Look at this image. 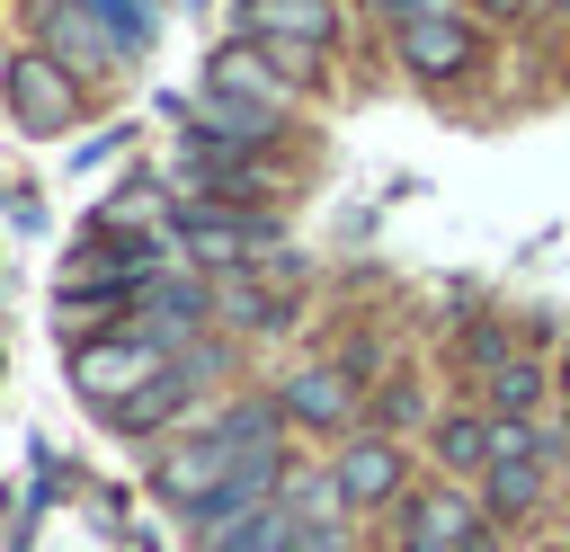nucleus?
<instances>
[{
    "mask_svg": "<svg viewBox=\"0 0 570 552\" xmlns=\"http://www.w3.org/2000/svg\"><path fill=\"white\" fill-rule=\"evenodd\" d=\"M169 240L205 267H249L276 249V214H249V205H223V196H187L169 214Z\"/></svg>",
    "mask_w": 570,
    "mask_h": 552,
    "instance_id": "nucleus-1",
    "label": "nucleus"
},
{
    "mask_svg": "<svg viewBox=\"0 0 570 552\" xmlns=\"http://www.w3.org/2000/svg\"><path fill=\"white\" fill-rule=\"evenodd\" d=\"M169 338H151V329H107V338H80V356H71V383L98 401V410H116V401H134L151 374H169Z\"/></svg>",
    "mask_w": 570,
    "mask_h": 552,
    "instance_id": "nucleus-2",
    "label": "nucleus"
},
{
    "mask_svg": "<svg viewBox=\"0 0 570 552\" xmlns=\"http://www.w3.org/2000/svg\"><path fill=\"white\" fill-rule=\"evenodd\" d=\"M392 53H401V71H419V80H454V71H472V27H463V9L428 0V9H410V18L392 27Z\"/></svg>",
    "mask_w": 570,
    "mask_h": 552,
    "instance_id": "nucleus-3",
    "label": "nucleus"
},
{
    "mask_svg": "<svg viewBox=\"0 0 570 552\" xmlns=\"http://www.w3.org/2000/svg\"><path fill=\"white\" fill-rule=\"evenodd\" d=\"M401 552H499L490 507H472L463 490H419L410 516H401Z\"/></svg>",
    "mask_w": 570,
    "mask_h": 552,
    "instance_id": "nucleus-4",
    "label": "nucleus"
},
{
    "mask_svg": "<svg viewBox=\"0 0 570 552\" xmlns=\"http://www.w3.org/2000/svg\"><path fill=\"white\" fill-rule=\"evenodd\" d=\"M9 116L27 125V134H71V116H80V89H71V71L53 62V53H27V62H9Z\"/></svg>",
    "mask_w": 570,
    "mask_h": 552,
    "instance_id": "nucleus-5",
    "label": "nucleus"
},
{
    "mask_svg": "<svg viewBox=\"0 0 570 552\" xmlns=\"http://www.w3.org/2000/svg\"><path fill=\"white\" fill-rule=\"evenodd\" d=\"M276 410H285L294 427H347L356 383H347V365H294L285 392H276Z\"/></svg>",
    "mask_w": 570,
    "mask_h": 552,
    "instance_id": "nucleus-6",
    "label": "nucleus"
},
{
    "mask_svg": "<svg viewBox=\"0 0 570 552\" xmlns=\"http://www.w3.org/2000/svg\"><path fill=\"white\" fill-rule=\"evenodd\" d=\"M187 134L249 151V142H276V134H285V107H249V98H223V89H205V98L187 107Z\"/></svg>",
    "mask_w": 570,
    "mask_h": 552,
    "instance_id": "nucleus-7",
    "label": "nucleus"
},
{
    "mask_svg": "<svg viewBox=\"0 0 570 552\" xmlns=\"http://www.w3.org/2000/svg\"><path fill=\"white\" fill-rule=\"evenodd\" d=\"M330 481H338V499H347V507H383V499L401 490V445H383V436H356V445L330 463Z\"/></svg>",
    "mask_w": 570,
    "mask_h": 552,
    "instance_id": "nucleus-8",
    "label": "nucleus"
},
{
    "mask_svg": "<svg viewBox=\"0 0 570 552\" xmlns=\"http://www.w3.org/2000/svg\"><path fill=\"white\" fill-rule=\"evenodd\" d=\"M205 89H223V98H249V107H285V71L258 53V45H223L214 53V71H205Z\"/></svg>",
    "mask_w": 570,
    "mask_h": 552,
    "instance_id": "nucleus-9",
    "label": "nucleus"
},
{
    "mask_svg": "<svg viewBox=\"0 0 570 552\" xmlns=\"http://www.w3.org/2000/svg\"><path fill=\"white\" fill-rule=\"evenodd\" d=\"M45 45H53L62 71H98V62H107V27H98L89 0H53V9H45Z\"/></svg>",
    "mask_w": 570,
    "mask_h": 552,
    "instance_id": "nucleus-10",
    "label": "nucleus"
},
{
    "mask_svg": "<svg viewBox=\"0 0 570 552\" xmlns=\"http://www.w3.org/2000/svg\"><path fill=\"white\" fill-rule=\"evenodd\" d=\"M543 481H552V454H499V463L481 472V507H490V516H525V507L543 499Z\"/></svg>",
    "mask_w": 570,
    "mask_h": 552,
    "instance_id": "nucleus-11",
    "label": "nucleus"
},
{
    "mask_svg": "<svg viewBox=\"0 0 570 552\" xmlns=\"http://www.w3.org/2000/svg\"><path fill=\"white\" fill-rule=\"evenodd\" d=\"M543 401H552V374H543L534 356L490 365V410H499V418H543Z\"/></svg>",
    "mask_w": 570,
    "mask_h": 552,
    "instance_id": "nucleus-12",
    "label": "nucleus"
},
{
    "mask_svg": "<svg viewBox=\"0 0 570 552\" xmlns=\"http://www.w3.org/2000/svg\"><path fill=\"white\" fill-rule=\"evenodd\" d=\"M490 454H499L490 418H472V410L436 418V463H445V472H490Z\"/></svg>",
    "mask_w": 570,
    "mask_h": 552,
    "instance_id": "nucleus-13",
    "label": "nucleus"
},
{
    "mask_svg": "<svg viewBox=\"0 0 570 552\" xmlns=\"http://www.w3.org/2000/svg\"><path fill=\"white\" fill-rule=\"evenodd\" d=\"M240 18L249 36H330V0H240Z\"/></svg>",
    "mask_w": 570,
    "mask_h": 552,
    "instance_id": "nucleus-14",
    "label": "nucleus"
},
{
    "mask_svg": "<svg viewBox=\"0 0 570 552\" xmlns=\"http://www.w3.org/2000/svg\"><path fill=\"white\" fill-rule=\"evenodd\" d=\"M98 27H116V53H142L151 45V0H89Z\"/></svg>",
    "mask_w": 570,
    "mask_h": 552,
    "instance_id": "nucleus-15",
    "label": "nucleus"
},
{
    "mask_svg": "<svg viewBox=\"0 0 570 552\" xmlns=\"http://www.w3.org/2000/svg\"><path fill=\"white\" fill-rule=\"evenodd\" d=\"M258 53H267L285 80H312V71H321V45H312V36H258Z\"/></svg>",
    "mask_w": 570,
    "mask_h": 552,
    "instance_id": "nucleus-16",
    "label": "nucleus"
},
{
    "mask_svg": "<svg viewBox=\"0 0 570 552\" xmlns=\"http://www.w3.org/2000/svg\"><path fill=\"white\" fill-rule=\"evenodd\" d=\"M472 9H490V18H517V9H525V0H472Z\"/></svg>",
    "mask_w": 570,
    "mask_h": 552,
    "instance_id": "nucleus-17",
    "label": "nucleus"
},
{
    "mask_svg": "<svg viewBox=\"0 0 570 552\" xmlns=\"http://www.w3.org/2000/svg\"><path fill=\"white\" fill-rule=\"evenodd\" d=\"M365 9H401V18H410V9H428V0H365Z\"/></svg>",
    "mask_w": 570,
    "mask_h": 552,
    "instance_id": "nucleus-18",
    "label": "nucleus"
},
{
    "mask_svg": "<svg viewBox=\"0 0 570 552\" xmlns=\"http://www.w3.org/2000/svg\"><path fill=\"white\" fill-rule=\"evenodd\" d=\"M0 89H9V62H0Z\"/></svg>",
    "mask_w": 570,
    "mask_h": 552,
    "instance_id": "nucleus-19",
    "label": "nucleus"
},
{
    "mask_svg": "<svg viewBox=\"0 0 570 552\" xmlns=\"http://www.w3.org/2000/svg\"><path fill=\"white\" fill-rule=\"evenodd\" d=\"M543 552H570V543H543Z\"/></svg>",
    "mask_w": 570,
    "mask_h": 552,
    "instance_id": "nucleus-20",
    "label": "nucleus"
}]
</instances>
